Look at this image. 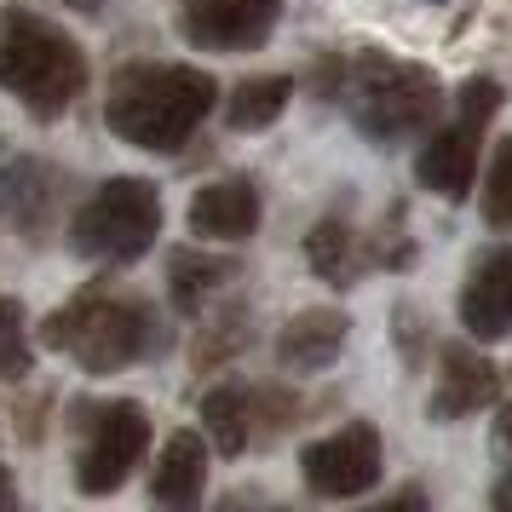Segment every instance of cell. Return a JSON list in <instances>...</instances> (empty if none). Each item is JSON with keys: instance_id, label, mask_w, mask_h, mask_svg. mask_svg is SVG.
I'll list each match as a JSON object with an SVG mask.
<instances>
[{"instance_id": "f1b7e54d", "label": "cell", "mask_w": 512, "mask_h": 512, "mask_svg": "<svg viewBox=\"0 0 512 512\" xmlns=\"http://www.w3.org/2000/svg\"><path fill=\"white\" fill-rule=\"evenodd\" d=\"M432 6H443V0H432Z\"/></svg>"}, {"instance_id": "6da1fadb", "label": "cell", "mask_w": 512, "mask_h": 512, "mask_svg": "<svg viewBox=\"0 0 512 512\" xmlns=\"http://www.w3.org/2000/svg\"><path fill=\"white\" fill-rule=\"evenodd\" d=\"M219 81L196 64H121L104 93V127L133 150L173 156L213 116Z\"/></svg>"}, {"instance_id": "9a60e30c", "label": "cell", "mask_w": 512, "mask_h": 512, "mask_svg": "<svg viewBox=\"0 0 512 512\" xmlns=\"http://www.w3.org/2000/svg\"><path fill=\"white\" fill-rule=\"evenodd\" d=\"M305 265H311L328 288H357L369 254H363V236L351 231L340 213H328V219H317V225L305 231Z\"/></svg>"}, {"instance_id": "7c38bea8", "label": "cell", "mask_w": 512, "mask_h": 512, "mask_svg": "<svg viewBox=\"0 0 512 512\" xmlns=\"http://www.w3.org/2000/svg\"><path fill=\"white\" fill-rule=\"evenodd\" d=\"M461 328L472 340H507L512 334V242L489 248L461 282Z\"/></svg>"}, {"instance_id": "9c48e42d", "label": "cell", "mask_w": 512, "mask_h": 512, "mask_svg": "<svg viewBox=\"0 0 512 512\" xmlns=\"http://www.w3.org/2000/svg\"><path fill=\"white\" fill-rule=\"evenodd\" d=\"M478 121L455 116L449 127H426V144L415 156V179L420 190H432L443 202H466L472 179H478Z\"/></svg>"}, {"instance_id": "d6986e66", "label": "cell", "mask_w": 512, "mask_h": 512, "mask_svg": "<svg viewBox=\"0 0 512 512\" xmlns=\"http://www.w3.org/2000/svg\"><path fill=\"white\" fill-rule=\"evenodd\" d=\"M35 369V346H29V311L24 300H12V294H0V380H24Z\"/></svg>"}, {"instance_id": "484cf974", "label": "cell", "mask_w": 512, "mask_h": 512, "mask_svg": "<svg viewBox=\"0 0 512 512\" xmlns=\"http://www.w3.org/2000/svg\"><path fill=\"white\" fill-rule=\"evenodd\" d=\"M489 501H495V507H501V512H512V466H507V478L495 484V495H489Z\"/></svg>"}, {"instance_id": "52a82bcc", "label": "cell", "mask_w": 512, "mask_h": 512, "mask_svg": "<svg viewBox=\"0 0 512 512\" xmlns=\"http://www.w3.org/2000/svg\"><path fill=\"white\" fill-rule=\"evenodd\" d=\"M300 478L323 501H357L380 484V432L369 420H351L328 438L300 449Z\"/></svg>"}, {"instance_id": "30bf717a", "label": "cell", "mask_w": 512, "mask_h": 512, "mask_svg": "<svg viewBox=\"0 0 512 512\" xmlns=\"http://www.w3.org/2000/svg\"><path fill=\"white\" fill-rule=\"evenodd\" d=\"M495 397H501V369L489 363L484 351H472V346H443V357H438V386H432L426 415L438 420V426H449V420H466V415H478V409H489Z\"/></svg>"}, {"instance_id": "d4e9b609", "label": "cell", "mask_w": 512, "mask_h": 512, "mask_svg": "<svg viewBox=\"0 0 512 512\" xmlns=\"http://www.w3.org/2000/svg\"><path fill=\"white\" fill-rule=\"evenodd\" d=\"M0 507H18V478L0 466Z\"/></svg>"}, {"instance_id": "ba28073f", "label": "cell", "mask_w": 512, "mask_h": 512, "mask_svg": "<svg viewBox=\"0 0 512 512\" xmlns=\"http://www.w3.org/2000/svg\"><path fill=\"white\" fill-rule=\"evenodd\" d=\"M282 0H173V24L202 52H254L271 41Z\"/></svg>"}, {"instance_id": "2e32d148", "label": "cell", "mask_w": 512, "mask_h": 512, "mask_svg": "<svg viewBox=\"0 0 512 512\" xmlns=\"http://www.w3.org/2000/svg\"><path fill=\"white\" fill-rule=\"evenodd\" d=\"M202 432L219 455H242L254 443V386L242 380H225L202 397Z\"/></svg>"}, {"instance_id": "4fadbf2b", "label": "cell", "mask_w": 512, "mask_h": 512, "mask_svg": "<svg viewBox=\"0 0 512 512\" xmlns=\"http://www.w3.org/2000/svg\"><path fill=\"white\" fill-rule=\"evenodd\" d=\"M351 340V317L346 311H334V305H311L300 317H288L277 334V363L288 374H317L328 369Z\"/></svg>"}, {"instance_id": "83f0119b", "label": "cell", "mask_w": 512, "mask_h": 512, "mask_svg": "<svg viewBox=\"0 0 512 512\" xmlns=\"http://www.w3.org/2000/svg\"><path fill=\"white\" fill-rule=\"evenodd\" d=\"M75 12H98V6H104V0H70Z\"/></svg>"}, {"instance_id": "5b68a950", "label": "cell", "mask_w": 512, "mask_h": 512, "mask_svg": "<svg viewBox=\"0 0 512 512\" xmlns=\"http://www.w3.org/2000/svg\"><path fill=\"white\" fill-rule=\"evenodd\" d=\"M162 236V190L150 179L116 173L70 213V254L93 265H133Z\"/></svg>"}, {"instance_id": "7402d4cb", "label": "cell", "mask_w": 512, "mask_h": 512, "mask_svg": "<svg viewBox=\"0 0 512 512\" xmlns=\"http://www.w3.org/2000/svg\"><path fill=\"white\" fill-rule=\"evenodd\" d=\"M501 81L495 75H472V81H461V116L478 121V127H489V116L501 110Z\"/></svg>"}, {"instance_id": "8992f818", "label": "cell", "mask_w": 512, "mask_h": 512, "mask_svg": "<svg viewBox=\"0 0 512 512\" xmlns=\"http://www.w3.org/2000/svg\"><path fill=\"white\" fill-rule=\"evenodd\" d=\"M150 449V409L139 397H81L75 403V489L116 495L144 466Z\"/></svg>"}, {"instance_id": "7a4b0ae2", "label": "cell", "mask_w": 512, "mask_h": 512, "mask_svg": "<svg viewBox=\"0 0 512 512\" xmlns=\"http://www.w3.org/2000/svg\"><path fill=\"white\" fill-rule=\"evenodd\" d=\"M0 93L35 121H58L87 93V52L35 6H0Z\"/></svg>"}, {"instance_id": "277c9868", "label": "cell", "mask_w": 512, "mask_h": 512, "mask_svg": "<svg viewBox=\"0 0 512 512\" xmlns=\"http://www.w3.org/2000/svg\"><path fill=\"white\" fill-rule=\"evenodd\" d=\"M41 346L70 351L87 374H116L127 363H139L162 346L156 334V311L144 300L110 294V282H87L75 300H64L41 323Z\"/></svg>"}, {"instance_id": "ac0fdd59", "label": "cell", "mask_w": 512, "mask_h": 512, "mask_svg": "<svg viewBox=\"0 0 512 512\" xmlns=\"http://www.w3.org/2000/svg\"><path fill=\"white\" fill-rule=\"evenodd\" d=\"M288 98H294V75H248L225 98V127L231 133H265L282 121Z\"/></svg>"}, {"instance_id": "ffe728a7", "label": "cell", "mask_w": 512, "mask_h": 512, "mask_svg": "<svg viewBox=\"0 0 512 512\" xmlns=\"http://www.w3.org/2000/svg\"><path fill=\"white\" fill-rule=\"evenodd\" d=\"M248 346V305H225L208 328H202V340H196V363L202 369H219L225 357Z\"/></svg>"}, {"instance_id": "44dd1931", "label": "cell", "mask_w": 512, "mask_h": 512, "mask_svg": "<svg viewBox=\"0 0 512 512\" xmlns=\"http://www.w3.org/2000/svg\"><path fill=\"white\" fill-rule=\"evenodd\" d=\"M484 219L495 231H507L512 225V139L495 150V162H489V179H484Z\"/></svg>"}, {"instance_id": "5bb4252c", "label": "cell", "mask_w": 512, "mask_h": 512, "mask_svg": "<svg viewBox=\"0 0 512 512\" xmlns=\"http://www.w3.org/2000/svg\"><path fill=\"white\" fill-rule=\"evenodd\" d=\"M208 489V438L202 432H173L156 455V472H150V501L156 507H196Z\"/></svg>"}, {"instance_id": "cb8c5ba5", "label": "cell", "mask_w": 512, "mask_h": 512, "mask_svg": "<svg viewBox=\"0 0 512 512\" xmlns=\"http://www.w3.org/2000/svg\"><path fill=\"white\" fill-rule=\"evenodd\" d=\"M495 438H501V443H512V392L501 397V420H495Z\"/></svg>"}, {"instance_id": "8fae6325", "label": "cell", "mask_w": 512, "mask_h": 512, "mask_svg": "<svg viewBox=\"0 0 512 512\" xmlns=\"http://www.w3.org/2000/svg\"><path fill=\"white\" fill-rule=\"evenodd\" d=\"M265 219V202H259V185L248 173H231V179H213L190 196V236L202 242H248Z\"/></svg>"}, {"instance_id": "3957f363", "label": "cell", "mask_w": 512, "mask_h": 512, "mask_svg": "<svg viewBox=\"0 0 512 512\" xmlns=\"http://www.w3.org/2000/svg\"><path fill=\"white\" fill-rule=\"evenodd\" d=\"M334 98L346 104L351 127L363 139L392 150L403 139H420L438 121L443 81L426 64H403V58H386V52H357V58H340Z\"/></svg>"}, {"instance_id": "4316f807", "label": "cell", "mask_w": 512, "mask_h": 512, "mask_svg": "<svg viewBox=\"0 0 512 512\" xmlns=\"http://www.w3.org/2000/svg\"><path fill=\"white\" fill-rule=\"evenodd\" d=\"M420 501H426L420 489H397V495H392V507H420Z\"/></svg>"}, {"instance_id": "603a6c76", "label": "cell", "mask_w": 512, "mask_h": 512, "mask_svg": "<svg viewBox=\"0 0 512 512\" xmlns=\"http://www.w3.org/2000/svg\"><path fill=\"white\" fill-rule=\"evenodd\" d=\"M47 403H52V392L18 403V438H24V443H41V415H47Z\"/></svg>"}, {"instance_id": "e0dca14e", "label": "cell", "mask_w": 512, "mask_h": 512, "mask_svg": "<svg viewBox=\"0 0 512 512\" xmlns=\"http://www.w3.org/2000/svg\"><path fill=\"white\" fill-rule=\"evenodd\" d=\"M231 277H236L231 259L202 254V248H173V259H167V294H173V305H179L185 317H202V305H208Z\"/></svg>"}]
</instances>
